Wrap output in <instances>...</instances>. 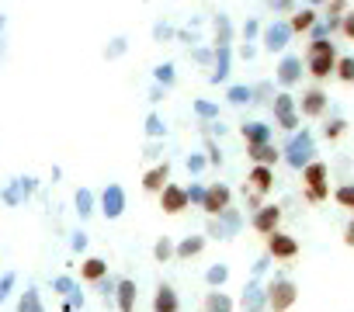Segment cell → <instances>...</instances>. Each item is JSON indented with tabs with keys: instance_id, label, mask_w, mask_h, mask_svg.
Segmentation results:
<instances>
[{
	"instance_id": "1",
	"label": "cell",
	"mask_w": 354,
	"mask_h": 312,
	"mask_svg": "<svg viewBox=\"0 0 354 312\" xmlns=\"http://www.w3.org/2000/svg\"><path fill=\"white\" fill-rule=\"evenodd\" d=\"M333 66H337V46L330 39H313L309 42V56H306V70L313 80H326L333 77Z\"/></svg>"
},
{
	"instance_id": "2",
	"label": "cell",
	"mask_w": 354,
	"mask_h": 312,
	"mask_svg": "<svg viewBox=\"0 0 354 312\" xmlns=\"http://www.w3.org/2000/svg\"><path fill=\"white\" fill-rule=\"evenodd\" d=\"M302 188H306V202H313V205L326 202V195H330V174H326V164L309 160V164L302 167Z\"/></svg>"
},
{
	"instance_id": "3",
	"label": "cell",
	"mask_w": 354,
	"mask_h": 312,
	"mask_svg": "<svg viewBox=\"0 0 354 312\" xmlns=\"http://www.w3.org/2000/svg\"><path fill=\"white\" fill-rule=\"evenodd\" d=\"M264 298H268V312H288L295 302H299V288H295V281H288V277H274L271 284H268V291H264Z\"/></svg>"
},
{
	"instance_id": "4",
	"label": "cell",
	"mask_w": 354,
	"mask_h": 312,
	"mask_svg": "<svg viewBox=\"0 0 354 312\" xmlns=\"http://www.w3.org/2000/svg\"><path fill=\"white\" fill-rule=\"evenodd\" d=\"M230 202H233V191L226 188V184H212L205 195H202V208L209 212V215H223V212H230Z\"/></svg>"
},
{
	"instance_id": "5",
	"label": "cell",
	"mask_w": 354,
	"mask_h": 312,
	"mask_svg": "<svg viewBox=\"0 0 354 312\" xmlns=\"http://www.w3.org/2000/svg\"><path fill=\"white\" fill-rule=\"evenodd\" d=\"M160 208H163L167 215H181V212L188 208V188H181V184H167V188L160 191Z\"/></svg>"
},
{
	"instance_id": "6",
	"label": "cell",
	"mask_w": 354,
	"mask_h": 312,
	"mask_svg": "<svg viewBox=\"0 0 354 312\" xmlns=\"http://www.w3.org/2000/svg\"><path fill=\"white\" fill-rule=\"evenodd\" d=\"M264 240L271 236V233H278V226H281V208L278 205H261L257 212H254V222H250Z\"/></svg>"
},
{
	"instance_id": "7",
	"label": "cell",
	"mask_w": 354,
	"mask_h": 312,
	"mask_svg": "<svg viewBox=\"0 0 354 312\" xmlns=\"http://www.w3.org/2000/svg\"><path fill=\"white\" fill-rule=\"evenodd\" d=\"M268 253L274 260H295L299 257V240L295 236H285V233H271L268 236Z\"/></svg>"
},
{
	"instance_id": "8",
	"label": "cell",
	"mask_w": 354,
	"mask_h": 312,
	"mask_svg": "<svg viewBox=\"0 0 354 312\" xmlns=\"http://www.w3.org/2000/svg\"><path fill=\"white\" fill-rule=\"evenodd\" d=\"M271 111H274V118H278V125H281L285 132H292V128L299 125L295 97H292V94H278V97H274V104H271Z\"/></svg>"
},
{
	"instance_id": "9",
	"label": "cell",
	"mask_w": 354,
	"mask_h": 312,
	"mask_svg": "<svg viewBox=\"0 0 354 312\" xmlns=\"http://www.w3.org/2000/svg\"><path fill=\"white\" fill-rule=\"evenodd\" d=\"M247 181H250V191H254V198H250V202L261 208V198H264V195H271V188H274V174H271V167H254Z\"/></svg>"
},
{
	"instance_id": "10",
	"label": "cell",
	"mask_w": 354,
	"mask_h": 312,
	"mask_svg": "<svg viewBox=\"0 0 354 312\" xmlns=\"http://www.w3.org/2000/svg\"><path fill=\"white\" fill-rule=\"evenodd\" d=\"M101 208H104V219H118L125 212V191L118 184H108L101 191Z\"/></svg>"
},
{
	"instance_id": "11",
	"label": "cell",
	"mask_w": 354,
	"mask_h": 312,
	"mask_svg": "<svg viewBox=\"0 0 354 312\" xmlns=\"http://www.w3.org/2000/svg\"><path fill=\"white\" fill-rule=\"evenodd\" d=\"M299 108H302L306 118H323V115H326V94H323L319 87H313V90H306V94L299 97Z\"/></svg>"
},
{
	"instance_id": "12",
	"label": "cell",
	"mask_w": 354,
	"mask_h": 312,
	"mask_svg": "<svg viewBox=\"0 0 354 312\" xmlns=\"http://www.w3.org/2000/svg\"><path fill=\"white\" fill-rule=\"evenodd\" d=\"M285 153H288V164H292V167H306V164H309V153H313V142H309V135L302 132L299 139H292Z\"/></svg>"
},
{
	"instance_id": "13",
	"label": "cell",
	"mask_w": 354,
	"mask_h": 312,
	"mask_svg": "<svg viewBox=\"0 0 354 312\" xmlns=\"http://www.w3.org/2000/svg\"><path fill=\"white\" fill-rule=\"evenodd\" d=\"M167 184H170V164H160V167L146 170V177H142V191H149V195H160Z\"/></svg>"
},
{
	"instance_id": "14",
	"label": "cell",
	"mask_w": 354,
	"mask_h": 312,
	"mask_svg": "<svg viewBox=\"0 0 354 312\" xmlns=\"http://www.w3.org/2000/svg\"><path fill=\"white\" fill-rule=\"evenodd\" d=\"M153 312H181V298L170 284H160L156 295H153Z\"/></svg>"
},
{
	"instance_id": "15",
	"label": "cell",
	"mask_w": 354,
	"mask_h": 312,
	"mask_svg": "<svg viewBox=\"0 0 354 312\" xmlns=\"http://www.w3.org/2000/svg\"><path fill=\"white\" fill-rule=\"evenodd\" d=\"M80 277H84L87 284H101V281L108 277V264H104V257H87V260L80 264Z\"/></svg>"
},
{
	"instance_id": "16",
	"label": "cell",
	"mask_w": 354,
	"mask_h": 312,
	"mask_svg": "<svg viewBox=\"0 0 354 312\" xmlns=\"http://www.w3.org/2000/svg\"><path fill=\"white\" fill-rule=\"evenodd\" d=\"M247 156L254 160V167H274L278 164V149L271 142H261V146H247Z\"/></svg>"
},
{
	"instance_id": "17",
	"label": "cell",
	"mask_w": 354,
	"mask_h": 312,
	"mask_svg": "<svg viewBox=\"0 0 354 312\" xmlns=\"http://www.w3.org/2000/svg\"><path fill=\"white\" fill-rule=\"evenodd\" d=\"M115 298H118V312H132L136 309V281H129V277L115 281Z\"/></svg>"
},
{
	"instance_id": "18",
	"label": "cell",
	"mask_w": 354,
	"mask_h": 312,
	"mask_svg": "<svg viewBox=\"0 0 354 312\" xmlns=\"http://www.w3.org/2000/svg\"><path fill=\"white\" fill-rule=\"evenodd\" d=\"M313 25H316V11H313V8H306V11H295V14L288 18V25H285V28H288V32H309Z\"/></svg>"
},
{
	"instance_id": "19",
	"label": "cell",
	"mask_w": 354,
	"mask_h": 312,
	"mask_svg": "<svg viewBox=\"0 0 354 312\" xmlns=\"http://www.w3.org/2000/svg\"><path fill=\"white\" fill-rule=\"evenodd\" d=\"M18 312H46V305H42V295H39L35 288L21 291V298H18Z\"/></svg>"
},
{
	"instance_id": "20",
	"label": "cell",
	"mask_w": 354,
	"mask_h": 312,
	"mask_svg": "<svg viewBox=\"0 0 354 312\" xmlns=\"http://www.w3.org/2000/svg\"><path fill=\"white\" fill-rule=\"evenodd\" d=\"M268 125H261V121H250V125H243V139H247V146H261V142H268Z\"/></svg>"
},
{
	"instance_id": "21",
	"label": "cell",
	"mask_w": 354,
	"mask_h": 312,
	"mask_svg": "<svg viewBox=\"0 0 354 312\" xmlns=\"http://www.w3.org/2000/svg\"><path fill=\"white\" fill-rule=\"evenodd\" d=\"M333 77H337L340 84H354V56H337Z\"/></svg>"
},
{
	"instance_id": "22",
	"label": "cell",
	"mask_w": 354,
	"mask_h": 312,
	"mask_svg": "<svg viewBox=\"0 0 354 312\" xmlns=\"http://www.w3.org/2000/svg\"><path fill=\"white\" fill-rule=\"evenodd\" d=\"M299 73H302V63H299L295 56H288V59L281 63V70H278V80H281V84H295Z\"/></svg>"
},
{
	"instance_id": "23",
	"label": "cell",
	"mask_w": 354,
	"mask_h": 312,
	"mask_svg": "<svg viewBox=\"0 0 354 312\" xmlns=\"http://www.w3.org/2000/svg\"><path fill=\"white\" fill-rule=\"evenodd\" d=\"M73 205H77V215H80V219H91V212H94V195H91L87 188H80V191L73 195Z\"/></svg>"
},
{
	"instance_id": "24",
	"label": "cell",
	"mask_w": 354,
	"mask_h": 312,
	"mask_svg": "<svg viewBox=\"0 0 354 312\" xmlns=\"http://www.w3.org/2000/svg\"><path fill=\"white\" fill-rule=\"evenodd\" d=\"M205 312H233V298L223 295V291H212L205 298Z\"/></svg>"
},
{
	"instance_id": "25",
	"label": "cell",
	"mask_w": 354,
	"mask_h": 312,
	"mask_svg": "<svg viewBox=\"0 0 354 312\" xmlns=\"http://www.w3.org/2000/svg\"><path fill=\"white\" fill-rule=\"evenodd\" d=\"M202 246H205V240L202 236H192V240H185V243H177L174 246V257H195V253H202Z\"/></svg>"
},
{
	"instance_id": "26",
	"label": "cell",
	"mask_w": 354,
	"mask_h": 312,
	"mask_svg": "<svg viewBox=\"0 0 354 312\" xmlns=\"http://www.w3.org/2000/svg\"><path fill=\"white\" fill-rule=\"evenodd\" d=\"M333 198H337V205H340V208H351V212H354V184L337 188V191H333Z\"/></svg>"
},
{
	"instance_id": "27",
	"label": "cell",
	"mask_w": 354,
	"mask_h": 312,
	"mask_svg": "<svg viewBox=\"0 0 354 312\" xmlns=\"http://www.w3.org/2000/svg\"><path fill=\"white\" fill-rule=\"evenodd\" d=\"M285 39H288V28H285V25H274V28L268 32V49H281Z\"/></svg>"
},
{
	"instance_id": "28",
	"label": "cell",
	"mask_w": 354,
	"mask_h": 312,
	"mask_svg": "<svg viewBox=\"0 0 354 312\" xmlns=\"http://www.w3.org/2000/svg\"><path fill=\"white\" fill-rule=\"evenodd\" d=\"M15 284H18V274L15 271H8L4 277H0V302H8V295L15 291Z\"/></svg>"
},
{
	"instance_id": "29",
	"label": "cell",
	"mask_w": 354,
	"mask_h": 312,
	"mask_svg": "<svg viewBox=\"0 0 354 312\" xmlns=\"http://www.w3.org/2000/svg\"><path fill=\"white\" fill-rule=\"evenodd\" d=\"M4 202H8V205H21V202H25V195H21V184H18V181H11V184L4 188Z\"/></svg>"
},
{
	"instance_id": "30",
	"label": "cell",
	"mask_w": 354,
	"mask_h": 312,
	"mask_svg": "<svg viewBox=\"0 0 354 312\" xmlns=\"http://www.w3.org/2000/svg\"><path fill=\"white\" fill-rule=\"evenodd\" d=\"M153 257H156L160 264H163V260H170V257H174V246H170V240H163V236H160V243L153 246Z\"/></svg>"
},
{
	"instance_id": "31",
	"label": "cell",
	"mask_w": 354,
	"mask_h": 312,
	"mask_svg": "<svg viewBox=\"0 0 354 312\" xmlns=\"http://www.w3.org/2000/svg\"><path fill=\"white\" fill-rule=\"evenodd\" d=\"M326 14H330V21H337V25H340V18L347 14V0H330Z\"/></svg>"
},
{
	"instance_id": "32",
	"label": "cell",
	"mask_w": 354,
	"mask_h": 312,
	"mask_svg": "<svg viewBox=\"0 0 354 312\" xmlns=\"http://www.w3.org/2000/svg\"><path fill=\"white\" fill-rule=\"evenodd\" d=\"M340 35L354 42V11H347V14L340 18Z\"/></svg>"
},
{
	"instance_id": "33",
	"label": "cell",
	"mask_w": 354,
	"mask_h": 312,
	"mask_svg": "<svg viewBox=\"0 0 354 312\" xmlns=\"http://www.w3.org/2000/svg\"><path fill=\"white\" fill-rule=\"evenodd\" d=\"M122 49H125V39H115V42L104 49V59H115V56H122Z\"/></svg>"
},
{
	"instance_id": "34",
	"label": "cell",
	"mask_w": 354,
	"mask_h": 312,
	"mask_svg": "<svg viewBox=\"0 0 354 312\" xmlns=\"http://www.w3.org/2000/svg\"><path fill=\"white\" fill-rule=\"evenodd\" d=\"M344 128H347V121H330V128H326V139L333 142V139H340L344 135Z\"/></svg>"
},
{
	"instance_id": "35",
	"label": "cell",
	"mask_w": 354,
	"mask_h": 312,
	"mask_svg": "<svg viewBox=\"0 0 354 312\" xmlns=\"http://www.w3.org/2000/svg\"><path fill=\"white\" fill-rule=\"evenodd\" d=\"M70 246H73L77 253H80V250H87V233H80V229H77V233H73V240H70Z\"/></svg>"
},
{
	"instance_id": "36",
	"label": "cell",
	"mask_w": 354,
	"mask_h": 312,
	"mask_svg": "<svg viewBox=\"0 0 354 312\" xmlns=\"http://www.w3.org/2000/svg\"><path fill=\"white\" fill-rule=\"evenodd\" d=\"M156 80H163V84H174V66H160V70H156Z\"/></svg>"
},
{
	"instance_id": "37",
	"label": "cell",
	"mask_w": 354,
	"mask_h": 312,
	"mask_svg": "<svg viewBox=\"0 0 354 312\" xmlns=\"http://www.w3.org/2000/svg\"><path fill=\"white\" fill-rule=\"evenodd\" d=\"M230 97L240 104V101H247V97H250V90H247V87H233V90H230Z\"/></svg>"
},
{
	"instance_id": "38",
	"label": "cell",
	"mask_w": 354,
	"mask_h": 312,
	"mask_svg": "<svg viewBox=\"0 0 354 312\" xmlns=\"http://www.w3.org/2000/svg\"><path fill=\"white\" fill-rule=\"evenodd\" d=\"M209 281H212V284L226 281V267H212V271H209Z\"/></svg>"
},
{
	"instance_id": "39",
	"label": "cell",
	"mask_w": 354,
	"mask_h": 312,
	"mask_svg": "<svg viewBox=\"0 0 354 312\" xmlns=\"http://www.w3.org/2000/svg\"><path fill=\"white\" fill-rule=\"evenodd\" d=\"M344 243H347V246H354V222L344 229Z\"/></svg>"
},
{
	"instance_id": "40",
	"label": "cell",
	"mask_w": 354,
	"mask_h": 312,
	"mask_svg": "<svg viewBox=\"0 0 354 312\" xmlns=\"http://www.w3.org/2000/svg\"><path fill=\"white\" fill-rule=\"evenodd\" d=\"M146 128H149V135H156V132H160V121H156V115L149 118V125H146Z\"/></svg>"
},
{
	"instance_id": "41",
	"label": "cell",
	"mask_w": 354,
	"mask_h": 312,
	"mask_svg": "<svg viewBox=\"0 0 354 312\" xmlns=\"http://www.w3.org/2000/svg\"><path fill=\"white\" fill-rule=\"evenodd\" d=\"M0 56H4V39H0Z\"/></svg>"
},
{
	"instance_id": "42",
	"label": "cell",
	"mask_w": 354,
	"mask_h": 312,
	"mask_svg": "<svg viewBox=\"0 0 354 312\" xmlns=\"http://www.w3.org/2000/svg\"><path fill=\"white\" fill-rule=\"evenodd\" d=\"M0 28H4V14H0Z\"/></svg>"
},
{
	"instance_id": "43",
	"label": "cell",
	"mask_w": 354,
	"mask_h": 312,
	"mask_svg": "<svg viewBox=\"0 0 354 312\" xmlns=\"http://www.w3.org/2000/svg\"><path fill=\"white\" fill-rule=\"evenodd\" d=\"M313 4H323V0H313Z\"/></svg>"
}]
</instances>
